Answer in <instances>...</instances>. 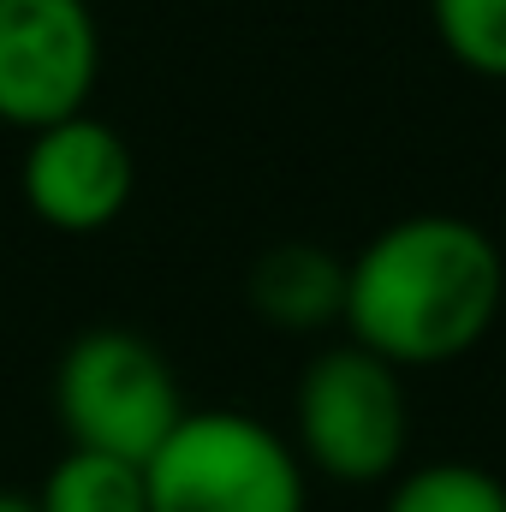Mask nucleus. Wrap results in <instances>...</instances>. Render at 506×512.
Listing matches in <instances>:
<instances>
[{"mask_svg": "<svg viewBox=\"0 0 506 512\" xmlns=\"http://www.w3.org/2000/svg\"><path fill=\"white\" fill-rule=\"evenodd\" d=\"M506 268L465 215H405L346 262V334L393 370L465 358L501 316Z\"/></svg>", "mask_w": 506, "mask_h": 512, "instance_id": "nucleus-1", "label": "nucleus"}, {"mask_svg": "<svg viewBox=\"0 0 506 512\" xmlns=\"http://www.w3.org/2000/svg\"><path fill=\"white\" fill-rule=\"evenodd\" d=\"M149 512H304L298 447L251 411H185L143 465Z\"/></svg>", "mask_w": 506, "mask_h": 512, "instance_id": "nucleus-2", "label": "nucleus"}, {"mask_svg": "<svg viewBox=\"0 0 506 512\" xmlns=\"http://www.w3.org/2000/svg\"><path fill=\"white\" fill-rule=\"evenodd\" d=\"M54 411L72 447L149 465L179 429L185 399L173 364L131 328H90L54 370Z\"/></svg>", "mask_w": 506, "mask_h": 512, "instance_id": "nucleus-3", "label": "nucleus"}, {"mask_svg": "<svg viewBox=\"0 0 506 512\" xmlns=\"http://www.w3.org/2000/svg\"><path fill=\"white\" fill-rule=\"evenodd\" d=\"M292 435H298L304 471H322V477L352 483V489L387 483L405 459V441H411L399 370L352 340L316 352L310 370L298 376Z\"/></svg>", "mask_w": 506, "mask_h": 512, "instance_id": "nucleus-4", "label": "nucleus"}, {"mask_svg": "<svg viewBox=\"0 0 506 512\" xmlns=\"http://www.w3.org/2000/svg\"><path fill=\"white\" fill-rule=\"evenodd\" d=\"M102 30L90 0H0V126L42 131L90 108Z\"/></svg>", "mask_w": 506, "mask_h": 512, "instance_id": "nucleus-5", "label": "nucleus"}, {"mask_svg": "<svg viewBox=\"0 0 506 512\" xmlns=\"http://www.w3.org/2000/svg\"><path fill=\"white\" fill-rule=\"evenodd\" d=\"M24 203L42 227L54 233H102L126 215L131 185H137V161H131L126 137L108 120L72 114L60 126L30 131L24 167H18Z\"/></svg>", "mask_w": 506, "mask_h": 512, "instance_id": "nucleus-6", "label": "nucleus"}, {"mask_svg": "<svg viewBox=\"0 0 506 512\" xmlns=\"http://www.w3.org/2000/svg\"><path fill=\"white\" fill-rule=\"evenodd\" d=\"M245 298L280 334H322L346 316V256L310 239L268 245L245 274Z\"/></svg>", "mask_w": 506, "mask_h": 512, "instance_id": "nucleus-7", "label": "nucleus"}, {"mask_svg": "<svg viewBox=\"0 0 506 512\" xmlns=\"http://www.w3.org/2000/svg\"><path fill=\"white\" fill-rule=\"evenodd\" d=\"M36 512H149L143 465L72 447L36 489Z\"/></svg>", "mask_w": 506, "mask_h": 512, "instance_id": "nucleus-8", "label": "nucleus"}, {"mask_svg": "<svg viewBox=\"0 0 506 512\" xmlns=\"http://www.w3.org/2000/svg\"><path fill=\"white\" fill-rule=\"evenodd\" d=\"M381 512H506V483L483 465L435 459V465L399 477Z\"/></svg>", "mask_w": 506, "mask_h": 512, "instance_id": "nucleus-9", "label": "nucleus"}, {"mask_svg": "<svg viewBox=\"0 0 506 512\" xmlns=\"http://www.w3.org/2000/svg\"><path fill=\"white\" fill-rule=\"evenodd\" d=\"M429 18L465 72L506 84V0H429Z\"/></svg>", "mask_w": 506, "mask_h": 512, "instance_id": "nucleus-10", "label": "nucleus"}, {"mask_svg": "<svg viewBox=\"0 0 506 512\" xmlns=\"http://www.w3.org/2000/svg\"><path fill=\"white\" fill-rule=\"evenodd\" d=\"M0 512H36V501H30V495H6V489H0Z\"/></svg>", "mask_w": 506, "mask_h": 512, "instance_id": "nucleus-11", "label": "nucleus"}]
</instances>
